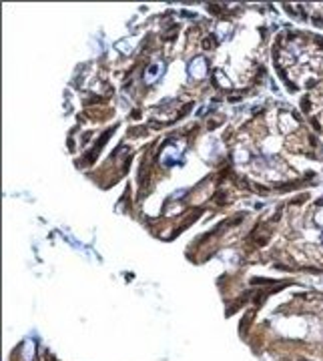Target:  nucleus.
<instances>
[{
  "mask_svg": "<svg viewBox=\"0 0 323 361\" xmlns=\"http://www.w3.org/2000/svg\"><path fill=\"white\" fill-rule=\"evenodd\" d=\"M235 165L265 191H289L317 177L323 147L293 109L284 103L267 104L241 127Z\"/></svg>",
  "mask_w": 323,
  "mask_h": 361,
  "instance_id": "1",
  "label": "nucleus"
},
{
  "mask_svg": "<svg viewBox=\"0 0 323 361\" xmlns=\"http://www.w3.org/2000/svg\"><path fill=\"white\" fill-rule=\"evenodd\" d=\"M253 343L272 361H323V293L281 299L267 311Z\"/></svg>",
  "mask_w": 323,
  "mask_h": 361,
  "instance_id": "2",
  "label": "nucleus"
},
{
  "mask_svg": "<svg viewBox=\"0 0 323 361\" xmlns=\"http://www.w3.org/2000/svg\"><path fill=\"white\" fill-rule=\"evenodd\" d=\"M263 261L277 269L323 273V195L279 209Z\"/></svg>",
  "mask_w": 323,
  "mask_h": 361,
  "instance_id": "3",
  "label": "nucleus"
},
{
  "mask_svg": "<svg viewBox=\"0 0 323 361\" xmlns=\"http://www.w3.org/2000/svg\"><path fill=\"white\" fill-rule=\"evenodd\" d=\"M273 68L289 92L323 82V37L301 28H284L272 49Z\"/></svg>",
  "mask_w": 323,
  "mask_h": 361,
  "instance_id": "4",
  "label": "nucleus"
},
{
  "mask_svg": "<svg viewBox=\"0 0 323 361\" xmlns=\"http://www.w3.org/2000/svg\"><path fill=\"white\" fill-rule=\"evenodd\" d=\"M299 109H301V115L311 127V130H315L317 135L323 137V82L315 85L313 89H310L301 97Z\"/></svg>",
  "mask_w": 323,
  "mask_h": 361,
  "instance_id": "5",
  "label": "nucleus"
},
{
  "mask_svg": "<svg viewBox=\"0 0 323 361\" xmlns=\"http://www.w3.org/2000/svg\"><path fill=\"white\" fill-rule=\"evenodd\" d=\"M285 13L299 23L323 28V4H284Z\"/></svg>",
  "mask_w": 323,
  "mask_h": 361,
  "instance_id": "6",
  "label": "nucleus"
}]
</instances>
